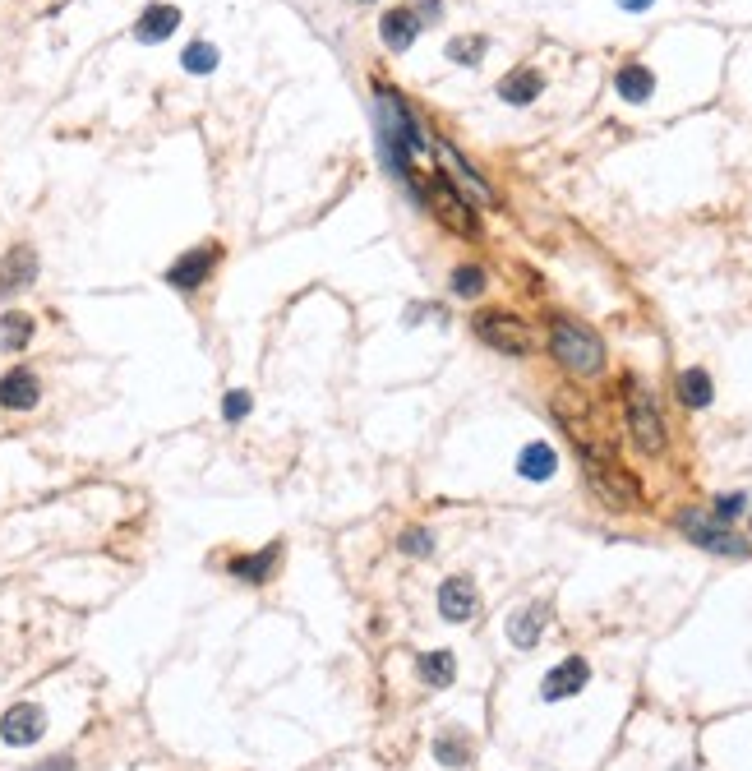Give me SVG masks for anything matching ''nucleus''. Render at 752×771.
Instances as JSON below:
<instances>
[{"instance_id":"c756f323","label":"nucleus","mask_w":752,"mask_h":771,"mask_svg":"<svg viewBox=\"0 0 752 771\" xmlns=\"http://www.w3.org/2000/svg\"><path fill=\"white\" fill-rule=\"evenodd\" d=\"M397 545H402L406 555H430L434 550V536L425 527H406L402 536H397Z\"/></svg>"},{"instance_id":"423d86ee","label":"nucleus","mask_w":752,"mask_h":771,"mask_svg":"<svg viewBox=\"0 0 752 771\" xmlns=\"http://www.w3.org/2000/svg\"><path fill=\"white\" fill-rule=\"evenodd\" d=\"M679 527L688 531V541L702 545V550H716V555H729V559L748 555V541H743V536H734V531H729V522L720 527V522H711L706 513H697V508L679 513Z\"/></svg>"},{"instance_id":"f03ea898","label":"nucleus","mask_w":752,"mask_h":771,"mask_svg":"<svg viewBox=\"0 0 752 771\" xmlns=\"http://www.w3.org/2000/svg\"><path fill=\"white\" fill-rule=\"evenodd\" d=\"M623 407H628V434H633V444L642 448L646 458L665 453V421H660V411H656V402H651V393L637 384L633 374L623 379Z\"/></svg>"},{"instance_id":"473e14b6","label":"nucleus","mask_w":752,"mask_h":771,"mask_svg":"<svg viewBox=\"0 0 752 771\" xmlns=\"http://www.w3.org/2000/svg\"><path fill=\"white\" fill-rule=\"evenodd\" d=\"M623 10H633V14H642V10H651V0H619Z\"/></svg>"},{"instance_id":"393cba45","label":"nucleus","mask_w":752,"mask_h":771,"mask_svg":"<svg viewBox=\"0 0 752 771\" xmlns=\"http://www.w3.org/2000/svg\"><path fill=\"white\" fill-rule=\"evenodd\" d=\"M180 65H185L190 74L217 70V47H213V42H190V47H185V56H180Z\"/></svg>"},{"instance_id":"6ab92c4d","label":"nucleus","mask_w":752,"mask_h":771,"mask_svg":"<svg viewBox=\"0 0 752 771\" xmlns=\"http://www.w3.org/2000/svg\"><path fill=\"white\" fill-rule=\"evenodd\" d=\"M277 559H282V545H263L259 555H250V559H236L231 564V573H236L240 582H268L273 578V568H277Z\"/></svg>"},{"instance_id":"aec40b11","label":"nucleus","mask_w":752,"mask_h":771,"mask_svg":"<svg viewBox=\"0 0 752 771\" xmlns=\"http://www.w3.org/2000/svg\"><path fill=\"white\" fill-rule=\"evenodd\" d=\"M517 471H522L526 481H550L554 471H559V458H554L550 444H526L522 458H517Z\"/></svg>"},{"instance_id":"b1692460","label":"nucleus","mask_w":752,"mask_h":771,"mask_svg":"<svg viewBox=\"0 0 752 771\" xmlns=\"http://www.w3.org/2000/svg\"><path fill=\"white\" fill-rule=\"evenodd\" d=\"M28 338H33V319L19 310L0 314V351H24Z\"/></svg>"},{"instance_id":"cd10ccee","label":"nucleus","mask_w":752,"mask_h":771,"mask_svg":"<svg viewBox=\"0 0 752 771\" xmlns=\"http://www.w3.org/2000/svg\"><path fill=\"white\" fill-rule=\"evenodd\" d=\"M434 753H439V762H448V767H457V762L471 758V744L457 735H439V744H434Z\"/></svg>"},{"instance_id":"9b49d317","label":"nucleus","mask_w":752,"mask_h":771,"mask_svg":"<svg viewBox=\"0 0 752 771\" xmlns=\"http://www.w3.org/2000/svg\"><path fill=\"white\" fill-rule=\"evenodd\" d=\"M439 610L448 624H466V619L480 610V596H476V582L471 578H448L439 587Z\"/></svg>"},{"instance_id":"f257e3e1","label":"nucleus","mask_w":752,"mask_h":771,"mask_svg":"<svg viewBox=\"0 0 752 771\" xmlns=\"http://www.w3.org/2000/svg\"><path fill=\"white\" fill-rule=\"evenodd\" d=\"M550 351H554V361H559L568 374H577V379H591V374L605 370V342H600L586 324L563 319V314L550 319Z\"/></svg>"},{"instance_id":"2eb2a0df","label":"nucleus","mask_w":752,"mask_h":771,"mask_svg":"<svg viewBox=\"0 0 752 771\" xmlns=\"http://www.w3.org/2000/svg\"><path fill=\"white\" fill-rule=\"evenodd\" d=\"M416 33H420V19H416V10H388L379 19V37H383V47L388 51H406L411 42H416Z\"/></svg>"},{"instance_id":"dca6fc26","label":"nucleus","mask_w":752,"mask_h":771,"mask_svg":"<svg viewBox=\"0 0 752 771\" xmlns=\"http://www.w3.org/2000/svg\"><path fill=\"white\" fill-rule=\"evenodd\" d=\"M545 624H550V605H526V610H517L508 619V638H513V647L531 651L540 642V633H545Z\"/></svg>"},{"instance_id":"4468645a","label":"nucleus","mask_w":752,"mask_h":771,"mask_svg":"<svg viewBox=\"0 0 752 771\" xmlns=\"http://www.w3.org/2000/svg\"><path fill=\"white\" fill-rule=\"evenodd\" d=\"M33 278H37V254H33V245H14V250L5 254V264H0V296H10V291H24Z\"/></svg>"},{"instance_id":"bb28decb","label":"nucleus","mask_w":752,"mask_h":771,"mask_svg":"<svg viewBox=\"0 0 752 771\" xmlns=\"http://www.w3.org/2000/svg\"><path fill=\"white\" fill-rule=\"evenodd\" d=\"M485 268H457L453 273V291L457 296H462V301H471V296H480V291H485Z\"/></svg>"},{"instance_id":"a211bd4d","label":"nucleus","mask_w":752,"mask_h":771,"mask_svg":"<svg viewBox=\"0 0 752 771\" xmlns=\"http://www.w3.org/2000/svg\"><path fill=\"white\" fill-rule=\"evenodd\" d=\"M439 157H443V162H448V171H453L457 181H462L466 190L476 194V199H480V204H485V208H494V204H499V199H494V190H490V185H485V181H480V176H476V167H471V162H466V157L457 153L453 144H439Z\"/></svg>"},{"instance_id":"7ed1b4c3","label":"nucleus","mask_w":752,"mask_h":771,"mask_svg":"<svg viewBox=\"0 0 752 771\" xmlns=\"http://www.w3.org/2000/svg\"><path fill=\"white\" fill-rule=\"evenodd\" d=\"M586 481L591 490L605 499L609 508H637L642 504V481L628 467H619V458H582Z\"/></svg>"},{"instance_id":"7c9ffc66","label":"nucleus","mask_w":752,"mask_h":771,"mask_svg":"<svg viewBox=\"0 0 752 771\" xmlns=\"http://www.w3.org/2000/svg\"><path fill=\"white\" fill-rule=\"evenodd\" d=\"M739 513H743V494H720L716 518H720V522H729V518H739Z\"/></svg>"},{"instance_id":"9d476101","label":"nucleus","mask_w":752,"mask_h":771,"mask_svg":"<svg viewBox=\"0 0 752 771\" xmlns=\"http://www.w3.org/2000/svg\"><path fill=\"white\" fill-rule=\"evenodd\" d=\"M586 684H591V665H586L582 656H568V661H559L550 675H545V684H540V698H545V702L573 698V693H582Z\"/></svg>"},{"instance_id":"39448f33","label":"nucleus","mask_w":752,"mask_h":771,"mask_svg":"<svg viewBox=\"0 0 752 771\" xmlns=\"http://www.w3.org/2000/svg\"><path fill=\"white\" fill-rule=\"evenodd\" d=\"M379 121H383V139L406 153H430V139L416 125V116L406 111V102L393 93V88H379Z\"/></svg>"},{"instance_id":"412c9836","label":"nucleus","mask_w":752,"mask_h":771,"mask_svg":"<svg viewBox=\"0 0 752 771\" xmlns=\"http://www.w3.org/2000/svg\"><path fill=\"white\" fill-rule=\"evenodd\" d=\"M711 398H716V388H711V374L706 370H683L679 374V402L683 407L702 411V407H711Z\"/></svg>"},{"instance_id":"a878e982","label":"nucleus","mask_w":752,"mask_h":771,"mask_svg":"<svg viewBox=\"0 0 752 771\" xmlns=\"http://www.w3.org/2000/svg\"><path fill=\"white\" fill-rule=\"evenodd\" d=\"M485 47H490V42H485V37H453V42H448V56H453L457 65H476L480 56H485Z\"/></svg>"},{"instance_id":"1a4fd4ad","label":"nucleus","mask_w":752,"mask_h":771,"mask_svg":"<svg viewBox=\"0 0 752 771\" xmlns=\"http://www.w3.org/2000/svg\"><path fill=\"white\" fill-rule=\"evenodd\" d=\"M217 268V245H199V250H190V254H180L176 264L167 268V282L176 291H194V287H203L208 282V273Z\"/></svg>"},{"instance_id":"6e6552de","label":"nucleus","mask_w":752,"mask_h":771,"mask_svg":"<svg viewBox=\"0 0 752 771\" xmlns=\"http://www.w3.org/2000/svg\"><path fill=\"white\" fill-rule=\"evenodd\" d=\"M42 735H47V711L33 707V702H19V707H10L0 716V739H5V744L28 748Z\"/></svg>"},{"instance_id":"ddd939ff","label":"nucleus","mask_w":752,"mask_h":771,"mask_svg":"<svg viewBox=\"0 0 752 771\" xmlns=\"http://www.w3.org/2000/svg\"><path fill=\"white\" fill-rule=\"evenodd\" d=\"M42 398V384H37L33 370H10L0 379V407L5 411H33Z\"/></svg>"},{"instance_id":"2f4dec72","label":"nucleus","mask_w":752,"mask_h":771,"mask_svg":"<svg viewBox=\"0 0 752 771\" xmlns=\"http://www.w3.org/2000/svg\"><path fill=\"white\" fill-rule=\"evenodd\" d=\"M33 771H74V762L65 758V753H60V758H47V762H37Z\"/></svg>"},{"instance_id":"20e7f679","label":"nucleus","mask_w":752,"mask_h":771,"mask_svg":"<svg viewBox=\"0 0 752 771\" xmlns=\"http://www.w3.org/2000/svg\"><path fill=\"white\" fill-rule=\"evenodd\" d=\"M471 328H476V338L485 347L503 351V356H531V347H536V333L508 310H480Z\"/></svg>"},{"instance_id":"5701e85b","label":"nucleus","mask_w":752,"mask_h":771,"mask_svg":"<svg viewBox=\"0 0 752 771\" xmlns=\"http://www.w3.org/2000/svg\"><path fill=\"white\" fill-rule=\"evenodd\" d=\"M420 679L430 688H448L457 679V661H453V651H425L420 656Z\"/></svg>"},{"instance_id":"f8f14e48","label":"nucleus","mask_w":752,"mask_h":771,"mask_svg":"<svg viewBox=\"0 0 752 771\" xmlns=\"http://www.w3.org/2000/svg\"><path fill=\"white\" fill-rule=\"evenodd\" d=\"M540 93H545V74H540L536 65H517L513 74L499 79V97L508 107H526V102H536Z\"/></svg>"},{"instance_id":"c85d7f7f","label":"nucleus","mask_w":752,"mask_h":771,"mask_svg":"<svg viewBox=\"0 0 752 771\" xmlns=\"http://www.w3.org/2000/svg\"><path fill=\"white\" fill-rule=\"evenodd\" d=\"M250 411H254V398L245 393V388H231L227 398H222V416H227L231 425H236V421H245Z\"/></svg>"},{"instance_id":"f3484780","label":"nucleus","mask_w":752,"mask_h":771,"mask_svg":"<svg viewBox=\"0 0 752 771\" xmlns=\"http://www.w3.org/2000/svg\"><path fill=\"white\" fill-rule=\"evenodd\" d=\"M176 28H180V10H176V5H148L144 19L134 24V37L153 47V42H167Z\"/></svg>"},{"instance_id":"0eeeda50","label":"nucleus","mask_w":752,"mask_h":771,"mask_svg":"<svg viewBox=\"0 0 752 771\" xmlns=\"http://www.w3.org/2000/svg\"><path fill=\"white\" fill-rule=\"evenodd\" d=\"M430 208H434V217H439L443 227L457 231V236H476V231H480V222H476V213H471V204H466L462 194L443 181V176H434V185H430Z\"/></svg>"},{"instance_id":"4be33fe9","label":"nucleus","mask_w":752,"mask_h":771,"mask_svg":"<svg viewBox=\"0 0 752 771\" xmlns=\"http://www.w3.org/2000/svg\"><path fill=\"white\" fill-rule=\"evenodd\" d=\"M651 93H656V74L646 70V65H623L619 70V97L623 102H646Z\"/></svg>"}]
</instances>
